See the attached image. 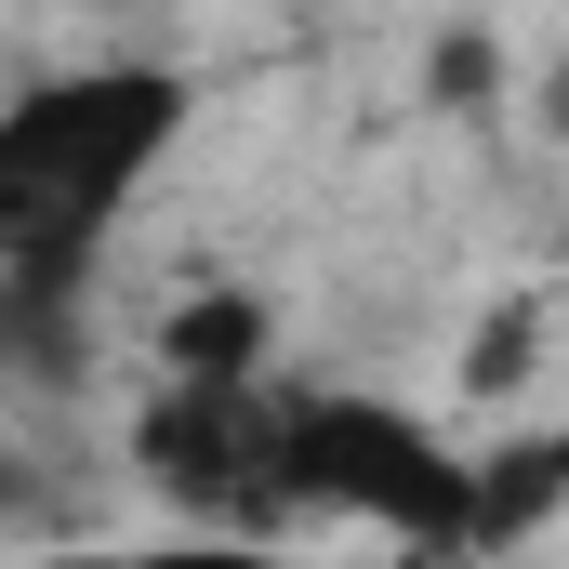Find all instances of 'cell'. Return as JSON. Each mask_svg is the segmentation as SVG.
Listing matches in <instances>:
<instances>
[{
  "label": "cell",
  "instance_id": "obj_2",
  "mask_svg": "<svg viewBox=\"0 0 569 569\" xmlns=\"http://www.w3.org/2000/svg\"><path fill=\"white\" fill-rule=\"evenodd\" d=\"M266 345H279V318H266L252 291H186V305L159 318V385H252Z\"/></svg>",
  "mask_w": 569,
  "mask_h": 569
},
{
  "label": "cell",
  "instance_id": "obj_3",
  "mask_svg": "<svg viewBox=\"0 0 569 569\" xmlns=\"http://www.w3.org/2000/svg\"><path fill=\"white\" fill-rule=\"evenodd\" d=\"M27 569H279V557L239 530H172V543H67V557H27Z\"/></svg>",
  "mask_w": 569,
  "mask_h": 569
},
{
  "label": "cell",
  "instance_id": "obj_1",
  "mask_svg": "<svg viewBox=\"0 0 569 569\" xmlns=\"http://www.w3.org/2000/svg\"><path fill=\"white\" fill-rule=\"evenodd\" d=\"M186 67H146V53H107V67H40L27 93H0V279L67 291L107 226L146 199V172L186 146Z\"/></svg>",
  "mask_w": 569,
  "mask_h": 569
}]
</instances>
